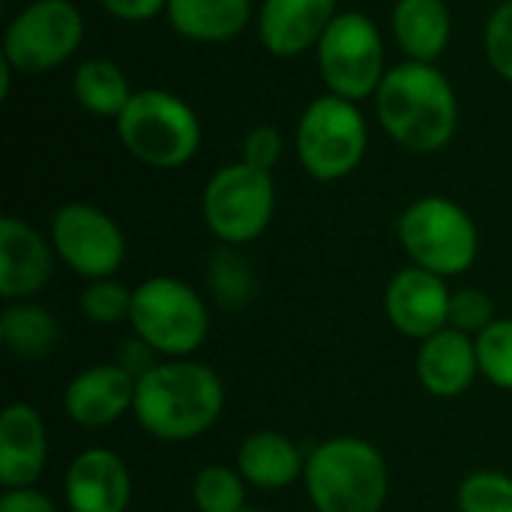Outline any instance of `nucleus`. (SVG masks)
<instances>
[{"mask_svg":"<svg viewBox=\"0 0 512 512\" xmlns=\"http://www.w3.org/2000/svg\"><path fill=\"white\" fill-rule=\"evenodd\" d=\"M63 495L72 512H126L132 501V477L114 450L93 447L66 468Z\"/></svg>","mask_w":512,"mask_h":512,"instance_id":"2eb2a0df","label":"nucleus"},{"mask_svg":"<svg viewBox=\"0 0 512 512\" xmlns=\"http://www.w3.org/2000/svg\"><path fill=\"white\" fill-rule=\"evenodd\" d=\"M297 159L321 183L342 180L354 174L369 147V126L360 114L357 102L342 96H318L312 99L297 123L294 135Z\"/></svg>","mask_w":512,"mask_h":512,"instance_id":"0eeeda50","label":"nucleus"},{"mask_svg":"<svg viewBox=\"0 0 512 512\" xmlns=\"http://www.w3.org/2000/svg\"><path fill=\"white\" fill-rule=\"evenodd\" d=\"M0 339L9 354H15L21 360H39L57 348L60 324L45 306L15 300L0 315Z\"/></svg>","mask_w":512,"mask_h":512,"instance_id":"4be33fe9","label":"nucleus"},{"mask_svg":"<svg viewBox=\"0 0 512 512\" xmlns=\"http://www.w3.org/2000/svg\"><path fill=\"white\" fill-rule=\"evenodd\" d=\"M390 27L408 60L438 63L453 36V15L444 0H396Z\"/></svg>","mask_w":512,"mask_h":512,"instance_id":"6ab92c4d","label":"nucleus"},{"mask_svg":"<svg viewBox=\"0 0 512 512\" xmlns=\"http://www.w3.org/2000/svg\"><path fill=\"white\" fill-rule=\"evenodd\" d=\"M237 471L255 489L279 492L306 471V459L288 435L255 432L243 441L237 453Z\"/></svg>","mask_w":512,"mask_h":512,"instance_id":"412c9836","label":"nucleus"},{"mask_svg":"<svg viewBox=\"0 0 512 512\" xmlns=\"http://www.w3.org/2000/svg\"><path fill=\"white\" fill-rule=\"evenodd\" d=\"M480 375L477 339L456 327H444L441 333L429 336L417 354V378L426 393L438 399L462 396L474 378Z\"/></svg>","mask_w":512,"mask_h":512,"instance_id":"a211bd4d","label":"nucleus"},{"mask_svg":"<svg viewBox=\"0 0 512 512\" xmlns=\"http://www.w3.org/2000/svg\"><path fill=\"white\" fill-rule=\"evenodd\" d=\"M99 6L117 21L138 24V21H150V18L162 15L168 0H99Z\"/></svg>","mask_w":512,"mask_h":512,"instance_id":"7c9ffc66","label":"nucleus"},{"mask_svg":"<svg viewBox=\"0 0 512 512\" xmlns=\"http://www.w3.org/2000/svg\"><path fill=\"white\" fill-rule=\"evenodd\" d=\"M495 318V303L486 291L480 288H462L450 297V327L462 330V333H483L486 327H492Z\"/></svg>","mask_w":512,"mask_h":512,"instance_id":"cd10ccee","label":"nucleus"},{"mask_svg":"<svg viewBox=\"0 0 512 512\" xmlns=\"http://www.w3.org/2000/svg\"><path fill=\"white\" fill-rule=\"evenodd\" d=\"M315 57L327 90L348 102L375 99L387 75L384 36L366 12H339L321 36Z\"/></svg>","mask_w":512,"mask_h":512,"instance_id":"6e6552de","label":"nucleus"},{"mask_svg":"<svg viewBox=\"0 0 512 512\" xmlns=\"http://www.w3.org/2000/svg\"><path fill=\"white\" fill-rule=\"evenodd\" d=\"M72 93L84 111L96 117H114V120L123 114V108L135 96L126 72L108 57H90L78 63V69L72 72Z\"/></svg>","mask_w":512,"mask_h":512,"instance_id":"5701e85b","label":"nucleus"},{"mask_svg":"<svg viewBox=\"0 0 512 512\" xmlns=\"http://www.w3.org/2000/svg\"><path fill=\"white\" fill-rule=\"evenodd\" d=\"M0 512H57V507L45 492L27 486V489H6L0 498Z\"/></svg>","mask_w":512,"mask_h":512,"instance_id":"473e14b6","label":"nucleus"},{"mask_svg":"<svg viewBox=\"0 0 512 512\" xmlns=\"http://www.w3.org/2000/svg\"><path fill=\"white\" fill-rule=\"evenodd\" d=\"M222 405L225 387L210 366L165 360L138 378L132 414L156 441L180 444L204 435L219 420Z\"/></svg>","mask_w":512,"mask_h":512,"instance_id":"f03ea898","label":"nucleus"},{"mask_svg":"<svg viewBox=\"0 0 512 512\" xmlns=\"http://www.w3.org/2000/svg\"><path fill=\"white\" fill-rule=\"evenodd\" d=\"M486 57L492 69L512 84V0H504L486 21Z\"/></svg>","mask_w":512,"mask_h":512,"instance_id":"c85d7f7f","label":"nucleus"},{"mask_svg":"<svg viewBox=\"0 0 512 512\" xmlns=\"http://www.w3.org/2000/svg\"><path fill=\"white\" fill-rule=\"evenodd\" d=\"M303 477L318 512H381L390 492L381 450L351 435L315 447Z\"/></svg>","mask_w":512,"mask_h":512,"instance_id":"7ed1b4c3","label":"nucleus"},{"mask_svg":"<svg viewBox=\"0 0 512 512\" xmlns=\"http://www.w3.org/2000/svg\"><path fill=\"white\" fill-rule=\"evenodd\" d=\"M81 312H84L87 321L102 324V327H114L120 321H129L132 291L123 282H117L114 276L96 279L81 294Z\"/></svg>","mask_w":512,"mask_h":512,"instance_id":"a878e982","label":"nucleus"},{"mask_svg":"<svg viewBox=\"0 0 512 512\" xmlns=\"http://www.w3.org/2000/svg\"><path fill=\"white\" fill-rule=\"evenodd\" d=\"M336 15V0H264L258 9V36L270 54L300 57L318 48Z\"/></svg>","mask_w":512,"mask_h":512,"instance_id":"dca6fc26","label":"nucleus"},{"mask_svg":"<svg viewBox=\"0 0 512 512\" xmlns=\"http://www.w3.org/2000/svg\"><path fill=\"white\" fill-rule=\"evenodd\" d=\"M135 384L138 378H132L117 363L90 366L69 381L63 393V411L72 423L84 429H105L117 423L126 411H132Z\"/></svg>","mask_w":512,"mask_h":512,"instance_id":"4468645a","label":"nucleus"},{"mask_svg":"<svg viewBox=\"0 0 512 512\" xmlns=\"http://www.w3.org/2000/svg\"><path fill=\"white\" fill-rule=\"evenodd\" d=\"M156 351L144 342V339H138V336H132V339H126L123 345H120V351H117V366H123L132 378H141V375H147L153 366H156Z\"/></svg>","mask_w":512,"mask_h":512,"instance_id":"2f4dec72","label":"nucleus"},{"mask_svg":"<svg viewBox=\"0 0 512 512\" xmlns=\"http://www.w3.org/2000/svg\"><path fill=\"white\" fill-rule=\"evenodd\" d=\"M165 15L183 39L219 45L249 27L252 0H168Z\"/></svg>","mask_w":512,"mask_h":512,"instance_id":"aec40b11","label":"nucleus"},{"mask_svg":"<svg viewBox=\"0 0 512 512\" xmlns=\"http://www.w3.org/2000/svg\"><path fill=\"white\" fill-rule=\"evenodd\" d=\"M450 288L444 276H435L423 267L399 270L384 294V309L390 324L408 336L426 342L429 336L450 327Z\"/></svg>","mask_w":512,"mask_h":512,"instance_id":"f8f14e48","label":"nucleus"},{"mask_svg":"<svg viewBox=\"0 0 512 512\" xmlns=\"http://www.w3.org/2000/svg\"><path fill=\"white\" fill-rule=\"evenodd\" d=\"M246 480L237 468L207 465L192 480V501L198 512H243L246 510Z\"/></svg>","mask_w":512,"mask_h":512,"instance_id":"b1692460","label":"nucleus"},{"mask_svg":"<svg viewBox=\"0 0 512 512\" xmlns=\"http://www.w3.org/2000/svg\"><path fill=\"white\" fill-rule=\"evenodd\" d=\"M132 333L168 360L195 354L210 330L204 300L174 276H153L132 291Z\"/></svg>","mask_w":512,"mask_h":512,"instance_id":"423d86ee","label":"nucleus"},{"mask_svg":"<svg viewBox=\"0 0 512 512\" xmlns=\"http://www.w3.org/2000/svg\"><path fill=\"white\" fill-rule=\"evenodd\" d=\"M276 210V186L267 171L231 162L222 165L204 186L201 213L216 240L225 246H243L258 240Z\"/></svg>","mask_w":512,"mask_h":512,"instance_id":"1a4fd4ad","label":"nucleus"},{"mask_svg":"<svg viewBox=\"0 0 512 512\" xmlns=\"http://www.w3.org/2000/svg\"><path fill=\"white\" fill-rule=\"evenodd\" d=\"M282 147H285L282 132L270 123H261V126L249 129L243 138V162L270 174L276 168V162L282 159Z\"/></svg>","mask_w":512,"mask_h":512,"instance_id":"c756f323","label":"nucleus"},{"mask_svg":"<svg viewBox=\"0 0 512 512\" xmlns=\"http://www.w3.org/2000/svg\"><path fill=\"white\" fill-rule=\"evenodd\" d=\"M120 144L132 159L156 171H174L195 159L201 147V120L177 93L147 87L135 90L117 117Z\"/></svg>","mask_w":512,"mask_h":512,"instance_id":"20e7f679","label":"nucleus"},{"mask_svg":"<svg viewBox=\"0 0 512 512\" xmlns=\"http://www.w3.org/2000/svg\"><path fill=\"white\" fill-rule=\"evenodd\" d=\"M243 512H264V510H249V507H246V510H243Z\"/></svg>","mask_w":512,"mask_h":512,"instance_id":"72a5a7b5","label":"nucleus"},{"mask_svg":"<svg viewBox=\"0 0 512 512\" xmlns=\"http://www.w3.org/2000/svg\"><path fill=\"white\" fill-rule=\"evenodd\" d=\"M396 234L414 267L444 279L471 270L480 252V231L471 213L444 195H426L408 204Z\"/></svg>","mask_w":512,"mask_h":512,"instance_id":"39448f33","label":"nucleus"},{"mask_svg":"<svg viewBox=\"0 0 512 512\" xmlns=\"http://www.w3.org/2000/svg\"><path fill=\"white\" fill-rule=\"evenodd\" d=\"M48 459V429L36 408L15 402L0 414V483L27 489L39 480Z\"/></svg>","mask_w":512,"mask_h":512,"instance_id":"f3484780","label":"nucleus"},{"mask_svg":"<svg viewBox=\"0 0 512 512\" xmlns=\"http://www.w3.org/2000/svg\"><path fill=\"white\" fill-rule=\"evenodd\" d=\"M375 111L384 132L411 153L444 150L459 126V99L450 78L435 63L405 60L387 69Z\"/></svg>","mask_w":512,"mask_h":512,"instance_id":"f257e3e1","label":"nucleus"},{"mask_svg":"<svg viewBox=\"0 0 512 512\" xmlns=\"http://www.w3.org/2000/svg\"><path fill=\"white\" fill-rule=\"evenodd\" d=\"M51 246L57 258L87 282L114 276L126 258L120 225L87 201H69L57 207L51 219Z\"/></svg>","mask_w":512,"mask_h":512,"instance_id":"9b49d317","label":"nucleus"},{"mask_svg":"<svg viewBox=\"0 0 512 512\" xmlns=\"http://www.w3.org/2000/svg\"><path fill=\"white\" fill-rule=\"evenodd\" d=\"M477 357L480 375L501 390H512V318H498L477 336Z\"/></svg>","mask_w":512,"mask_h":512,"instance_id":"393cba45","label":"nucleus"},{"mask_svg":"<svg viewBox=\"0 0 512 512\" xmlns=\"http://www.w3.org/2000/svg\"><path fill=\"white\" fill-rule=\"evenodd\" d=\"M54 246L30 222L0 219V297L15 303L39 294L54 273Z\"/></svg>","mask_w":512,"mask_h":512,"instance_id":"ddd939ff","label":"nucleus"},{"mask_svg":"<svg viewBox=\"0 0 512 512\" xmlns=\"http://www.w3.org/2000/svg\"><path fill=\"white\" fill-rule=\"evenodd\" d=\"M84 39V18L72 0H30L3 33V63L21 75L63 66Z\"/></svg>","mask_w":512,"mask_h":512,"instance_id":"9d476101","label":"nucleus"},{"mask_svg":"<svg viewBox=\"0 0 512 512\" xmlns=\"http://www.w3.org/2000/svg\"><path fill=\"white\" fill-rule=\"evenodd\" d=\"M462 512H512V477L498 471H477L459 486Z\"/></svg>","mask_w":512,"mask_h":512,"instance_id":"bb28decb","label":"nucleus"}]
</instances>
